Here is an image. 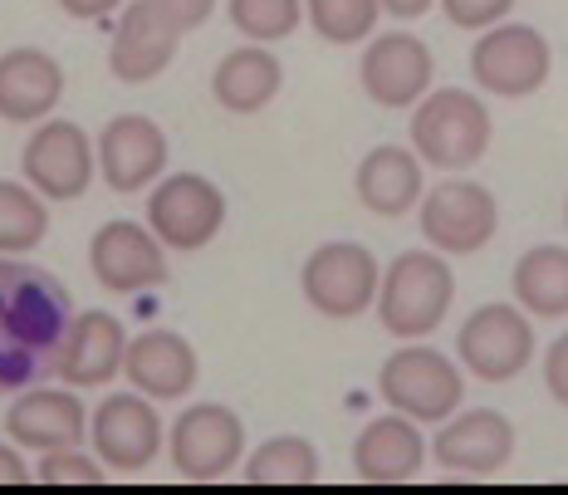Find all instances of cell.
I'll return each mask as SVG.
<instances>
[{
  "mask_svg": "<svg viewBox=\"0 0 568 495\" xmlns=\"http://www.w3.org/2000/svg\"><path fill=\"white\" fill-rule=\"evenodd\" d=\"M64 99V69L44 50H6L0 54V118L6 123H50Z\"/></svg>",
  "mask_w": 568,
  "mask_h": 495,
  "instance_id": "obj_20",
  "label": "cell"
},
{
  "mask_svg": "<svg viewBox=\"0 0 568 495\" xmlns=\"http://www.w3.org/2000/svg\"><path fill=\"white\" fill-rule=\"evenodd\" d=\"M284 84L280 59L265 50V44H241L216 64L211 74V93L226 113H260Z\"/></svg>",
  "mask_w": 568,
  "mask_h": 495,
  "instance_id": "obj_24",
  "label": "cell"
},
{
  "mask_svg": "<svg viewBox=\"0 0 568 495\" xmlns=\"http://www.w3.org/2000/svg\"><path fill=\"white\" fill-rule=\"evenodd\" d=\"M426 466V442L412 417H373L353 442V471L373 486H397V481L422 476Z\"/></svg>",
  "mask_w": 568,
  "mask_h": 495,
  "instance_id": "obj_22",
  "label": "cell"
},
{
  "mask_svg": "<svg viewBox=\"0 0 568 495\" xmlns=\"http://www.w3.org/2000/svg\"><path fill=\"white\" fill-rule=\"evenodd\" d=\"M103 476H109L103 462L84 456L79 446H69V452H44L40 471H34V481H44V486H99Z\"/></svg>",
  "mask_w": 568,
  "mask_h": 495,
  "instance_id": "obj_30",
  "label": "cell"
},
{
  "mask_svg": "<svg viewBox=\"0 0 568 495\" xmlns=\"http://www.w3.org/2000/svg\"><path fill=\"white\" fill-rule=\"evenodd\" d=\"M221 221H226V196L201 172H176L148 196V226L168 251H201V245H211Z\"/></svg>",
  "mask_w": 568,
  "mask_h": 495,
  "instance_id": "obj_7",
  "label": "cell"
},
{
  "mask_svg": "<svg viewBox=\"0 0 568 495\" xmlns=\"http://www.w3.org/2000/svg\"><path fill=\"white\" fill-rule=\"evenodd\" d=\"M118 6H123V0H59V10L74 20H103V16H113Z\"/></svg>",
  "mask_w": 568,
  "mask_h": 495,
  "instance_id": "obj_35",
  "label": "cell"
},
{
  "mask_svg": "<svg viewBox=\"0 0 568 495\" xmlns=\"http://www.w3.org/2000/svg\"><path fill=\"white\" fill-rule=\"evenodd\" d=\"M549 40L535 26H495L470 50V79L495 99H529L549 79Z\"/></svg>",
  "mask_w": 568,
  "mask_h": 495,
  "instance_id": "obj_6",
  "label": "cell"
},
{
  "mask_svg": "<svg viewBox=\"0 0 568 495\" xmlns=\"http://www.w3.org/2000/svg\"><path fill=\"white\" fill-rule=\"evenodd\" d=\"M304 300L328 320H358L368 304H377L383 290V270H377L373 251L358 241H328L304 261Z\"/></svg>",
  "mask_w": 568,
  "mask_h": 495,
  "instance_id": "obj_5",
  "label": "cell"
},
{
  "mask_svg": "<svg viewBox=\"0 0 568 495\" xmlns=\"http://www.w3.org/2000/svg\"><path fill=\"white\" fill-rule=\"evenodd\" d=\"M422 235L436 245V255H470L500 226V206L485 192L480 182L452 176V182H436L422 196Z\"/></svg>",
  "mask_w": 568,
  "mask_h": 495,
  "instance_id": "obj_9",
  "label": "cell"
},
{
  "mask_svg": "<svg viewBox=\"0 0 568 495\" xmlns=\"http://www.w3.org/2000/svg\"><path fill=\"white\" fill-rule=\"evenodd\" d=\"M442 10L460 30H495L515 10V0H442Z\"/></svg>",
  "mask_w": 568,
  "mask_h": 495,
  "instance_id": "obj_31",
  "label": "cell"
},
{
  "mask_svg": "<svg viewBox=\"0 0 568 495\" xmlns=\"http://www.w3.org/2000/svg\"><path fill=\"white\" fill-rule=\"evenodd\" d=\"M231 26L255 44L290 40L304 20V0H231Z\"/></svg>",
  "mask_w": 568,
  "mask_h": 495,
  "instance_id": "obj_29",
  "label": "cell"
},
{
  "mask_svg": "<svg viewBox=\"0 0 568 495\" xmlns=\"http://www.w3.org/2000/svg\"><path fill=\"white\" fill-rule=\"evenodd\" d=\"M176 44H182V30L172 26L158 0H128L109 44L113 79L118 84H148L176 59Z\"/></svg>",
  "mask_w": 568,
  "mask_h": 495,
  "instance_id": "obj_16",
  "label": "cell"
},
{
  "mask_svg": "<svg viewBox=\"0 0 568 495\" xmlns=\"http://www.w3.org/2000/svg\"><path fill=\"white\" fill-rule=\"evenodd\" d=\"M310 10V26L318 30V40L328 44H358L368 40L383 6L377 0H304Z\"/></svg>",
  "mask_w": 568,
  "mask_h": 495,
  "instance_id": "obj_28",
  "label": "cell"
},
{
  "mask_svg": "<svg viewBox=\"0 0 568 495\" xmlns=\"http://www.w3.org/2000/svg\"><path fill=\"white\" fill-rule=\"evenodd\" d=\"M358 79L377 109H417L426 99V89H432V50L407 30L377 34L368 50H363Z\"/></svg>",
  "mask_w": 568,
  "mask_h": 495,
  "instance_id": "obj_15",
  "label": "cell"
},
{
  "mask_svg": "<svg viewBox=\"0 0 568 495\" xmlns=\"http://www.w3.org/2000/svg\"><path fill=\"white\" fill-rule=\"evenodd\" d=\"M162 10H168V20L176 30H196V26H206V16L216 10V0H158Z\"/></svg>",
  "mask_w": 568,
  "mask_h": 495,
  "instance_id": "obj_33",
  "label": "cell"
},
{
  "mask_svg": "<svg viewBox=\"0 0 568 495\" xmlns=\"http://www.w3.org/2000/svg\"><path fill=\"white\" fill-rule=\"evenodd\" d=\"M20 168H26V182L44 202H74L93 182V138L69 118H50L30 133Z\"/></svg>",
  "mask_w": 568,
  "mask_h": 495,
  "instance_id": "obj_10",
  "label": "cell"
},
{
  "mask_svg": "<svg viewBox=\"0 0 568 495\" xmlns=\"http://www.w3.org/2000/svg\"><path fill=\"white\" fill-rule=\"evenodd\" d=\"M168 245L152 235V226L138 221H109L89 241V270L103 290L113 294H142L168 285Z\"/></svg>",
  "mask_w": 568,
  "mask_h": 495,
  "instance_id": "obj_13",
  "label": "cell"
},
{
  "mask_svg": "<svg viewBox=\"0 0 568 495\" xmlns=\"http://www.w3.org/2000/svg\"><path fill=\"white\" fill-rule=\"evenodd\" d=\"M172 466L186 481H221L241 466L245 456V427L231 407L196 403L172 422Z\"/></svg>",
  "mask_w": 568,
  "mask_h": 495,
  "instance_id": "obj_11",
  "label": "cell"
},
{
  "mask_svg": "<svg viewBox=\"0 0 568 495\" xmlns=\"http://www.w3.org/2000/svg\"><path fill=\"white\" fill-rule=\"evenodd\" d=\"M564 221H568V206H564Z\"/></svg>",
  "mask_w": 568,
  "mask_h": 495,
  "instance_id": "obj_37",
  "label": "cell"
},
{
  "mask_svg": "<svg viewBox=\"0 0 568 495\" xmlns=\"http://www.w3.org/2000/svg\"><path fill=\"white\" fill-rule=\"evenodd\" d=\"M377 393L387 397V407L397 417L412 422H452V412L460 407L466 378L456 373V363L446 353L426 348V344H407L383 363V378Z\"/></svg>",
  "mask_w": 568,
  "mask_h": 495,
  "instance_id": "obj_4",
  "label": "cell"
},
{
  "mask_svg": "<svg viewBox=\"0 0 568 495\" xmlns=\"http://www.w3.org/2000/svg\"><path fill=\"white\" fill-rule=\"evenodd\" d=\"M251 486H310L318 481V452L304 437H270L245 456Z\"/></svg>",
  "mask_w": 568,
  "mask_h": 495,
  "instance_id": "obj_26",
  "label": "cell"
},
{
  "mask_svg": "<svg viewBox=\"0 0 568 495\" xmlns=\"http://www.w3.org/2000/svg\"><path fill=\"white\" fill-rule=\"evenodd\" d=\"M89 417L93 412H84L74 387H30L6 412V437L26 452H69L84 437Z\"/></svg>",
  "mask_w": 568,
  "mask_h": 495,
  "instance_id": "obj_19",
  "label": "cell"
},
{
  "mask_svg": "<svg viewBox=\"0 0 568 495\" xmlns=\"http://www.w3.org/2000/svg\"><path fill=\"white\" fill-rule=\"evenodd\" d=\"M128 344L133 339L123 334V320L109 310H84L74 314V329H69L64 348H59L54 378H64V387H103L118 378V368L128 363Z\"/></svg>",
  "mask_w": 568,
  "mask_h": 495,
  "instance_id": "obj_18",
  "label": "cell"
},
{
  "mask_svg": "<svg viewBox=\"0 0 568 495\" xmlns=\"http://www.w3.org/2000/svg\"><path fill=\"white\" fill-rule=\"evenodd\" d=\"M544 383H549L554 403H564V407H568V334H564V339H554L549 358H544Z\"/></svg>",
  "mask_w": 568,
  "mask_h": 495,
  "instance_id": "obj_32",
  "label": "cell"
},
{
  "mask_svg": "<svg viewBox=\"0 0 568 495\" xmlns=\"http://www.w3.org/2000/svg\"><path fill=\"white\" fill-rule=\"evenodd\" d=\"M515 300L544 320L568 314V245H535L515 265Z\"/></svg>",
  "mask_w": 568,
  "mask_h": 495,
  "instance_id": "obj_25",
  "label": "cell"
},
{
  "mask_svg": "<svg viewBox=\"0 0 568 495\" xmlns=\"http://www.w3.org/2000/svg\"><path fill=\"white\" fill-rule=\"evenodd\" d=\"M377 6L387 10V16H397V20H417L432 10V0H377Z\"/></svg>",
  "mask_w": 568,
  "mask_h": 495,
  "instance_id": "obj_36",
  "label": "cell"
},
{
  "mask_svg": "<svg viewBox=\"0 0 568 495\" xmlns=\"http://www.w3.org/2000/svg\"><path fill=\"white\" fill-rule=\"evenodd\" d=\"M436 471L456 481H485L500 476L505 462L515 456V427L490 407H470L452 417L432 442Z\"/></svg>",
  "mask_w": 568,
  "mask_h": 495,
  "instance_id": "obj_14",
  "label": "cell"
},
{
  "mask_svg": "<svg viewBox=\"0 0 568 495\" xmlns=\"http://www.w3.org/2000/svg\"><path fill=\"white\" fill-rule=\"evenodd\" d=\"M50 235V211L30 182H0V255H30Z\"/></svg>",
  "mask_w": 568,
  "mask_h": 495,
  "instance_id": "obj_27",
  "label": "cell"
},
{
  "mask_svg": "<svg viewBox=\"0 0 568 495\" xmlns=\"http://www.w3.org/2000/svg\"><path fill=\"white\" fill-rule=\"evenodd\" d=\"M123 373L142 397H162V403H172V397L192 393L196 348L186 344L182 334H172V329H148V334H138L133 344H128Z\"/></svg>",
  "mask_w": 568,
  "mask_h": 495,
  "instance_id": "obj_21",
  "label": "cell"
},
{
  "mask_svg": "<svg viewBox=\"0 0 568 495\" xmlns=\"http://www.w3.org/2000/svg\"><path fill=\"white\" fill-rule=\"evenodd\" d=\"M456 280L452 265L436 251H402L383 270V290H377V314L383 329L397 339H426L436 324L452 314Z\"/></svg>",
  "mask_w": 568,
  "mask_h": 495,
  "instance_id": "obj_3",
  "label": "cell"
},
{
  "mask_svg": "<svg viewBox=\"0 0 568 495\" xmlns=\"http://www.w3.org/2000/svg\"><path fill=\"white\" fill-rule=\"evenodd\" d=\"M456 353L480 383H505L535 358V329L515 304H480L460 324Z\"/></svg>",
  "mask_w": 568,
  "mask_h": 495,
  "instance_id": "obj_12",
  "label": "cell"
},
{
  "mask_svg": "<svg viewBox=\"0 0 568 495\" xmlns=\"http://www.w3.org/2000/svg\"><path fill=\"white\" fill-rule=\"evenodd\" d=\"M89 437L109 476H138L162 452V417L142 393H113L89 417Z\"/></svg>",
  "mask_w": 568,
  "mask_h": 495,
  "instance_id": "obj_8",
  "label": "cell"
},
{
  "mask_svg": "<svg viewBox=\"0 0 568 495\" xmlns=\"http://www.w3.org/2000/svg\"><path fill=\"white\" fill-rule=\"evenodd\" d=\"M69 329L74 304L50 270L0 261V397L30 393L40 378H50Z\"/></svg>",
  "mask_w": 568,
  "mask_h": 495,
  "instance_id": "obj_1",
  "label": "cell"
},
{
  "mask_svg": "<svg viewBox=\"0 0 568 495\" xmlns=\"http://www.w3.org/2000/svg\"><path fill=\"white\" fill-rule=\"evenodd\" d=\"M30 476H34V471L26 466V456H20L16 446L0 442V486H26Z\"/></svg>",
  "mask_w": 568,
  "mask_h": 495,
  "instance_id": "obj_34",
  "label": "cell"
},
{
  "mask_svg": "<svg viewBox=\"0 0 568 495\" xmlns=\"http://www.w3.org/2000/svg\"><path fill=\"white\" fill-rule=\"evenodd\" d=\"M168 168V133L148 113H123L99 133V172L113 192L133 196Z\"/></svg>",
  "mask_w": 568,
  "mask_h": 495,
  "instance_id": "obj_17",
  "label": "cell"
},
{
  "mask_svg": "<svg viewBox=\"0 0 568 495\" xmlns=\"http://www.w3.org/2000/svg\"><path fill=\"white\" fill-rule=\"evenodd\" d=\"M490 109L470 89H436L412 109V148L426 168L466 172L490 152Z\"/></svg>",
  "mask_w": 568,
  "mask_h": 495,
  "instance_id": "obj_2",
  "label": "cell"
},
{
  "mask_svg": "<svg viewBox=\"0 0 568 495\" xmlns=\"http://www.w3.org/2000/svg\"><path fill=\"white\" fill-rule=\"evenodd\" d=\"M353 192L373 216H407L422 202V158L407 148H373L353 172Z\"/></svg>",
  "mask_w": 568,
  "mask_h": 495,
  "instance_id": "obj_23",
  "label": "cell"
}]
</instances>
